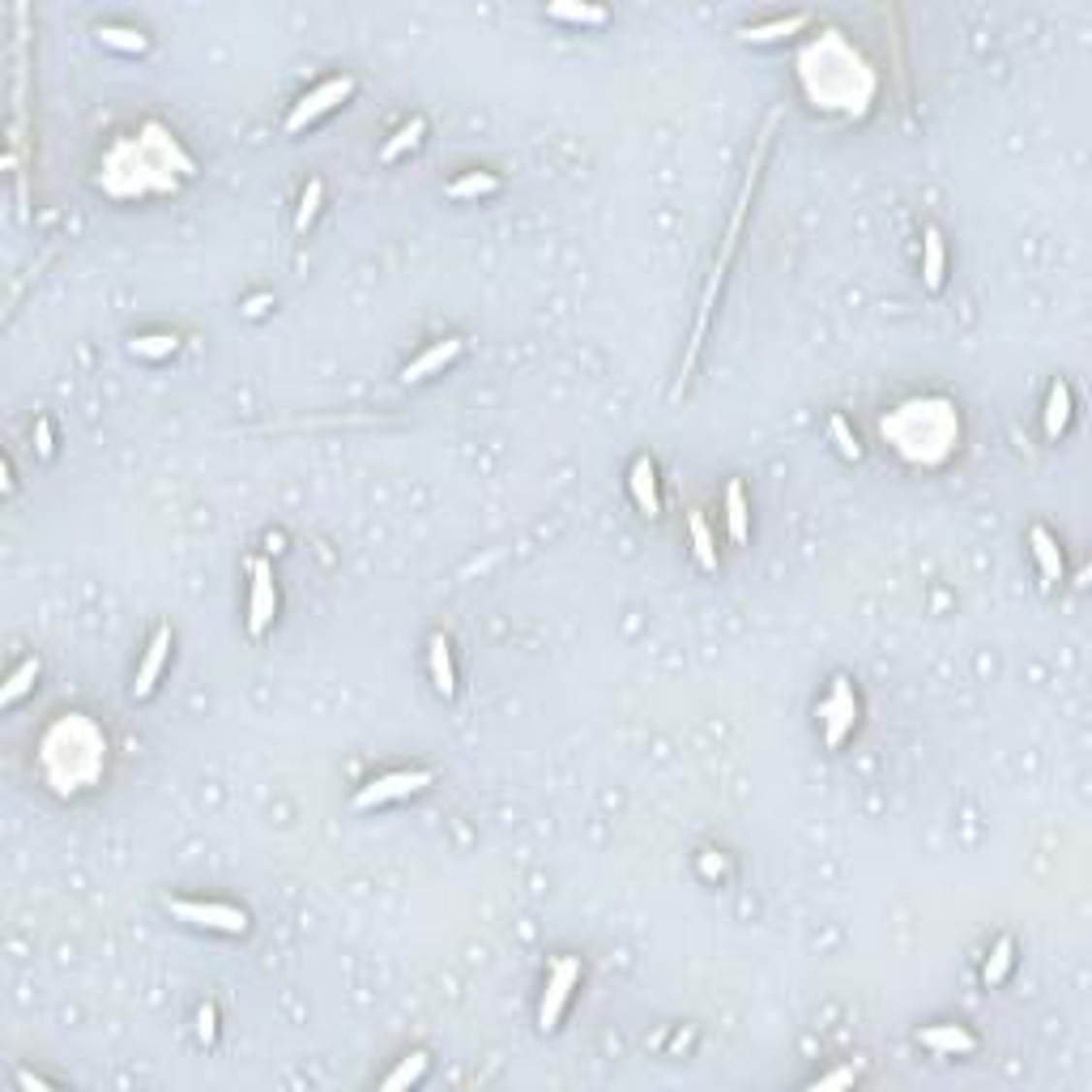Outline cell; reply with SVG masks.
I'll list each match as a JSON object with an SVG mask.
<instances>
[{
	"mask_svg": "<svg viewBox=\"0 0 1092 1092\" xmlns=\"http://www.w3.org/2000/svg\"><path fill=\"white\" fill-rule=\"evenodd\" d=\"M807 21H811L807 14L777 17V21H764V26H747V30H743V39H747V43H777V39H786V35H794V30H802Z\"/></svg>",
	"mask_w": 1092,
	"mask_h": 1092,
	"instance_id": "obj_20",
	"label": "cell"
},
{
	"mask_svg": "<svg viewBox=\"0 0 1092 1092\" xmlns=\"http://www.w3.org/2000/svg\"><path fill=\"white\" fill-rule=\"evenodd\" d=\"M576 981H581V965H576L572 956H563L560 965H555L551 981H546L542 1008H538V1029H542V1033H555V1029H560V1015H563V1008H567V999H572Z\"/></svg>",
	"mask_w": 1092,
	"mask_h": 1092,
	"instance_id": "obj_6",
	"label": "cell"
},
{
	"mask_svg": "<svg viewBox=\"0 0 1092 1092\" xmlns=\"http://www.w3.org/2000/svg\"><path fill=\"white\" fill-rule=\"evenodd\" d=\"M167 653H171V627H158L154 636H149V645H145L142 666H137V679H133V700H145V695H154V688H158V674H163V666H167Z\"/></svg>",
	"mask_w": 1092,
	"mask_h": 1092,
	"instance_id": "obj_9",
	"label": "cell"
},
{
	"mask_svg": "<svg viewBox=\"0 0 1092 1092\" xmlns=\"http://www.w3.org/2000/svg\"><path fill=\"white\" fill-rule=\"evenodd\" d=\"M35 679H39V658H26V661H21V666L14 670V679L5 683V691H0V704H5V709H9V704H17L21 695L35 688Z\"/></svg>",
	"mask_w": 1092,
	"mask_h": 1092,
	"instance_id": "obj_23",
	"label": "cell"
},
{
	"mask_svg": "<svg viewBox=\"0 0 1092 1092\" xmlns=\"http://www.w3.org/2000/svg\"><path fill=\"white\" fill-rule=\"evenodd\" d=\"M432 773L427 768H405V773H384L376 781H368V786L355 794V811H371V807H384V802H398V798H410L419 794V789L432 786Z\"/></svg>",
	"mask_w": 1092,
	"mask_h": 1092,
	"instance_id": "obj_4",
	"label": "cell"
},
{
	"mask_svg": "<svg viewBox=\"0 0 1092 1092\" xmlns=\"http://www.w3.org/2000/svg\"><path fill=\"white\" fill-rule=\"evenodd\" d=\"M725 526H730V538L743 546L752 526H747V496H743V483H730L725 487Z\"/></svg>",
	"mask_w": 1092,
	"mask_h": 1092,
	"instance_id": "obj_19",
	"label": "cell"
},
{
	"mask_svg": "<svg viewBox=\"0 0 1092 1092\" xmlns=\"http://www.w3.org/2000/svg\"><path fill=\"white\" fill-rule=\"evenodd\" d=\"M427 1076V1054L423 1050H414L410 1058H405V1063L398 1067V1072L393 1076H384V1088L389 1092H398V1088H405V1084H419V1079Z\"/></svg>",
	"mask_w": 1092,
	"mask_h": 1092,
	"instance_id": "obj_27",
	"label": "cell"
},
{
	"mask_svg": "<svg viewBox=\"0 0 1092 1092\" xmlns=\"http://www.w3.org/2000/svg\"><path fill=\"white\" fill-rule=\"evenodd\" d=\"M277 615V589H273V567L265 560H252V597H248V631L265 636Z\"/></svg>",
	"mask_w": 1092,
	"mask_h": 1092,
	"instance_id": "obj_8",
	"label": "cell"
},
{
	"mask_svg": "<svg viewBox=\"0 0 1092 1092\" xmlns=\"http://www.w3.org/2000/svg\"><path fill=\"white\" fill-rule=\"evenodd\" d=\"M688 530H691L695 563H700L704 572H717V546H713V533H709V521H704V512H688Z\"/></svg>",
	"mask_w": 1092,
	"mask_h": 1092,
	"instance_id": "obj_17",
	"label": "cell"
},
{
	"mask_svg": "<svg viewBox=\"0 0 1092 1092\" xmlns=\"http://www.w3.org/2000/svg\"><path fill=\"white\" fill-rule=\"evenodd\" d=\"M320 201H325V184H320V179H307L304 201H299V213H295V231H299V235H304L307 227H312V218H316Z\"/></svg>",
	"mask_w": 1092,
	"mask_h": 1092,
	"instance_id": "obj_28",
	"label": "cell"
},
{
	"mask_svg": "<svg viewBox=\"0 0 1092 1092\" xmlns=\"http://www.w3.org/2000/svg\"><path fill=\"white\" fill-rule=\"evenodd\" d=\"M823 734H828V747H841L845 734L853 730V722H858V700H853L850 691V679H832V695L823 700Z\"/></svg>",
	"mask_w": 1092,
	"mask_h": 1092,
	"instance_id": "obj_7",
	"label": "cell"
},
{
	"mask_svg": "<svg viewBox=\"0 0 1092 1092\" xmlns=\"http://www.w3.org/2000/svg\"><path fill=\"white\" fill-rule=\"evenodd\" d=\"M546 14H551L555 21H576V26H602L606 21L602 5H572V0H555Z\"/></svg>",
	"mask_w": 1092,
	"mask_h": 1092,
	"instance_id": "obj_21",
	"label": "cell"
},
{
	"mask_svg": "<svg viewBox=\"0 0 1092 1092\" xmlns=\"http://www.w3.org/2000/svg\"><path fill=\"white\" fill-rule=\"evenodd\" d=\"M35 440H39V453H43V457H51V427H48V419H39V427H35Z\"/></svg>",
	"mask_w": 1092,
	"mask_h": 1092,
	"instance_id": "obj_32",
	"label": "cell"
},
{
	"mask_svg": "<svg viewBox=\"0 0 1092 1092\" xmlns=\"http://www.w3.org/2000/svg\"><path fill=\"white\" fill-rule=\"evenodd\" d=\"M1072 427V384L1054 380L1050 384V401H1045V435L1058 440V435Z\"/></svg>",
	"mask_w": 1092,
	"mask_h": 1092,
	"instance_id": "obj_16",
	"label": "cell"
},
{
	"mask_svg": "<svg viewBox=\"0 0 1092 1092\" xmlns=\"http://www.w3.org/2000/svg\"><path fill=\"white\" fill-rule=\"evenodd\" d=\"M922 1045L935 1054H973L978 1050V1037L969 1029H960V1024H930V1029H922Z\"/></svg>",
	"mask_w": 1092,
	"mask_h": 1092,
	"instance_id": "obj_12",
	"label": "cell"
},
{
	"mask_svg": "<svg viewBox=\"0 0 1092 1092\" xmlns=\"http://www.w3.org/2000/svg\"><path fill=\"white\" fill-rule=\"evenodd\" d=\"M853 1079H858V1072H853V1067H841V1072H828V1076H819L816 1084H811V1092H828V1088H850Z\"/></svg>",
	"mask_w": 1092,
	"mask_h": 1092,
	"instance_id": "obj_30",
	"label": "cell"
},
{
	"mask_svg": "<svg viewBox=\"0 0 1092 1092\" xmlns=\"http://www.w3.org/2000/svg\"><path fill=\"white\" fill-rule=\"evenodd\" d=\"M491 192H499V179L491 171H469V176L448 184V197L453 201H478V197H491Z\"/></svg>",
	"mask_w": 1092,
	"mask_h": 1092,
	"instance_id": "obj_18",
	"label": "cell"
},
{
	"mask_svg": "<svg viewBox=\"0 0 1092 1092\" xmlns=\"http://www.w3.org/2000/svg\"><path fill=\"white\" fill-rule=\"evenodd\" d=\"M1012 960H1015V944H1012V939H999V944H994V951H990V960H986V973H981V981H986V986H999V981L1008 978Z\"/></svg>",
	"mask_w": 1092,
	"mask_h": 1092,
	"instance_id": "obj_25",
	"label": "cell"
},
{
	"mask_svg": "<svg viewBox=\"0 0 1092 1092\" xmlns=\"http://www.w3.org/2000/svg\"><path fill=\"white\" fill-rule=\"evenodd\" d=\"M17 1079H21V1088H48V1084H43V1079H35V1076H30V1072H21Z\"/></svg>",
	"mask_w": 1092,
	"mask_h": 1092,
	"instance_id": "obj_33",
	"label": "cell"
},
{
	"mask_svg": "<svg viewBox=\"0 0 1092 1092\" xmlns=\"http://www.w3.org/2000/svg\"><path fill=\"white\" fill-rule=\"evenodd\" d=\"M922 277H926V291H944L947 248H944V235L935 227H926V235H922Z\"/></svg>",
	"mask_w": 1092,
	"mask_h": 1092,
	"instance_id": "obj_14",
	"label": "cell"
},
{
	"mask_svg": "<svg viewBox=\"0 0 1092 1092\" xmlns=\"http://www.w3.org/2000/svg\"><path fill=\"white\" fill-rule=\"evenodd\" d=\"M350 94H355V78H329V81H320L312 94H304V99L291 107V115H286V133H304L307 124H316L320 115H329L334 107H341V103L350 99Z\"/></svg>",
	"mask_w": 1092,
	"mask_h": 1092,
	"instance_id": "obj_3",
	"label": "cell"
},
{
	"mask_svg": "<svg viewBox=\"0 0 1092 1092\" xmlns=\"http://www.w3.org/2000/svg\"><path fill=\"white\" fill-rule=\"evenodd\" d=\"M176 346H179V341L167 337V334L133 337V341H128V355H133V359H167V355H176Z\"/></svg>",
	"mask_w": 1092,
	"mask_h": 1092,
	"instance_id": "obj_26",
	"label": "cell"
},
{
	"mask_svg": "<svg viewBox=\"0 0 1092 1092\" xmlns=\"http://www.w3.org/2000/svg\"><path fill=\"white\" fill-rule=\"evenodd\" d=\"M457 355H462V337H444V341H435V346H432V350H423V355L414 359V363H405V368H401V380H405V384H423L427 376H440V371H444Z\"/></svg>",
	"mask_w": 1092,
	"mask_h": 1092,
	"instance_id": "obj_10",
	"label": "cell"
},
{
	"mask_svg": "<svg viewBox=\"0 0 1092 1092\" xmlns=\"http://www.w3.org/2000/svg\"><path fill=\"white\" fill-rule=\"evenodd\" d=\"M427 137V120H419V115H414L410 124L405 128H398V133H393V142H384V149H380V158L384 163H398V158L405 154V149H414Z\"/></svg>",
	"mask_w": 1092,
	"mask_h": 1092,
	"instance_id": "obj_22",
	"label": "cell"
},
{
	"mask_svg": "<svg viewBox=\"0 0 1092 1092\" xmlns=\"http://www.w3.org/2000/svg\"><path fill=\"white\" fill-rule=\"evenodd\" d=\"M631 499H636V508L645 512V517H658L661 512V491H658V466H653V457H636L631 462Z\"/></svg>",
	"mask_w": 1092,
	"mask_h": 1092,
	"instance_id": "obj_11",
	"label": "cell"
},
{
	"mask_svg": "<svg viewBox=\"0 0 1092 1092\" xmlns=\"http://www.w3.org/2000/svg\"><path fill=\"white\" fill-rule=\"evenodd\" d=\"M828 432H832V440H837V448H841V457H850V462H858L862 457V444H858V435L850 432V423L841 419V414H832V423H828Z\"/></svg>",
	"mask_w": 1092,
	"mask_h": 1092,
	"instance_id": "obj_29",
	"label": "cell"
},
{
	"mask_svg": "<svg viewBox=\"0 0 1092 1092\" xmlns=\"http://www.w3.org/2000/svg\"><path fill=\"white\" fill-rule=\"evenodd\" d=\"M1029 542H1033V560H1037V567H1042V581L1045 585L1063 581V551H1058V542L1042 526L1029 530Z\"/></svg>",
	"mask_w": 1092,
	"mask_h": 1092,
	"instance_id": "obj_15",
	"label": "cell"
},
{
	"mask_svg": "<svg viewBox=\"0 0 1092 1092\" xmlns=\"http://www.w3.org/2000/svg\"><path fill=\"white\" fill-rule=\"evenodd\" d=\"M171 914L184 917L192 926H206V930H222V935H248V914L235 905H213V901H167Z\"/></svg>",
	"mask_w": 1092,
	"mask_h": 1092,
	"instance_id": "obj_5",
	"label": "cell"
},
{
	"mask_svg": "<svg viewBox=\"0 0 1092 1092\" xmlns=\"http://www.w3.org/2000/svg\"><path fill=\"white\" fill-rule=\"evenodd\" d=\"M883 435L901 448L909 462H914V453H917V440H926L922 462L930 466V462H944V457L951 453V444H956V435H960V423H956V410H951L947 401H905L892 419H883Z\"/></svg>",
	"mask_w": 1092,
	"mask_h": 1092,
	"instance_id": "obj_1",
	"label": "cell"
},
{
	"mask_svg": "<svg viewBox=\"0 0 1092 1092\" xmlns=\"http://www.w3.org/2000/svg\"><path fill=\"white\" fill-rule=\"evenodd\" d=\"M802 60H807V64H819V69H828V73H823V81L807 85V94H811V99H816L819 107H832V85H841V90H837V94H841V112L866 107V94L853 90V78H858V81H875V78H871V69H866V60L858 56V51L845 48V51H841V64H832V35H828L823 43H816V48H811Z\"/></svg>",
	"mask_w": 1092,
	"mask_h": 1092,
	"instance_id": "obj_2",
	"label": "cell"
},
{
	"mask_svg": "<svg viewBox=\"0 0 1092 1092\" xmlns=\"http://www.w3.org/2000/svg\"><path fill=\"white\" fill-rule=\"evenodd\" d=\"M197 1037H201L206 1045L213 1042V1037H218V1012H213L209 1003H206V1008H201V1015H197Z\"/></svg>",
	"mask_w": 1092,
	"mask_h": 1092,
	"instance_id": "obj_31",
	"label": "cell"
},
{
	"mask_svg": "<svg viewBox=\"0 0 1092 1092\" xmlns=\"http://www.w3.org/2000/svg\"><path fill=\"white\" fill-rule=\"evenodd\" d=\"M427 661H432L435 691H440L444 700H453V695H457V670H453V645H448V636H432V645H427Z\"/></svg>",
	"mask_w": 1092,
	"mask_h": 1092,
	"instance_id": "obj_13",
	"label": "cell"
},
{
	"mask_svg": "<svg viewBox=\"0 0 1092 1092\" xmlns=\"http://www.w3.org/2000/svg\"><path fill=\"white\" fill-rule=\"evenodd\" d=\"M99 39L115 51H128V56H142V51L149 48V39L142 35V30H128V26H99Z\"/></svg>",
	"mask_w": 1092,
	"mask_h": 1092,
	"instance_id": "obj_24",
	"label": "cell"
}]
</instances>
